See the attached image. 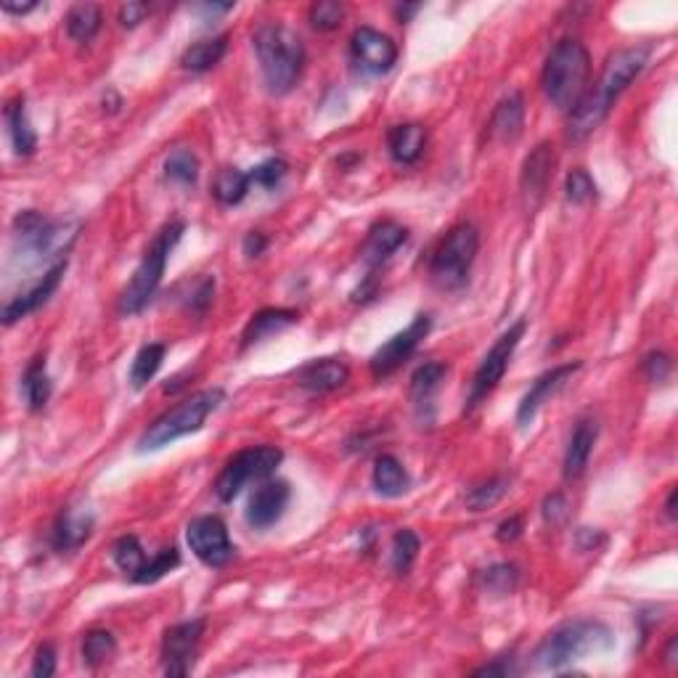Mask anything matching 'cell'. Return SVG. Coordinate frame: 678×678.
I'll return each instance as SVG.
<instances>
[{
	"label": "cell",
	"mask_w": 678,
	"mask_h": 678,
	"mask_svg": "<svg viewBox=\"0 0 678 678\" xmlns=\"http://www.w3.org/2000/svg\"><path fill=\"white\" fill-rule=\"evenodd\" d=\"M345 19V8L337 0H318L308 11V22L318 32H334Z\"/></svg>",
	"instance_id": "cell-42"
},
{
	"label": "cell",
	"mask_w": 678,
	"mask_h": 678,
	"mask_svg": "<svg viewBox=\"0 0 678 678\" xmlns=\"http://www.w3.org/2000/svg\"><path fill=\"white\" fill-rule=\"evenodd\" d=\"M56 673V649L51 644H40L32 660V676L35 678H51Z\"/></svg>",
	"instance_id": "cell-46"
},
{
	"label": "cell",
	"mask_w": 678,
	"mask_h": 678,
	"mask_svg": "<svg viewBox=\"0 0 678 678\" xmlns=\"http://www.w3.org/2000/svg\"><path fill=\"white\" fill-rule=\"evenodd\" d=\"M676 498H678V490L673 488L668 501H665V514H668V520H676Z\"/></svg>",
	"instance_id": "cell-57"
},
{
	"label": "cell",
	"mask_w": 678,
	"mask_h": 678,
	"mask_svg": "<svg viewBox=\"0 0 678 678\" xmlns=\"http://www.w3.org/2000/svg\"><path fill=\"white\" fill-rule=\"evenodd\" d=\"M165 178L178 186H194L199 181V159L191 149H175L165 159Z\"/></svg>",
	"instance_id": "cell-36"
},
{
	"label": "cell",
	"mask_w": 678,
	"mask_h": 678,
	"mask_svg": "<svg viewBox=\"0 0 678 678\" xmlns=\"http://www.w3.org/2000/svg\"><path fill=\"white\" fill-rule=\"evenodd\" d=\"M427 149V128L419 122L395 125L387 133V151L398 165H416Z\"/></svg>",
	"instance_id": "cell-24"
},
{
	"label": "cell",
	"mask_w": 678,
	"mask_h": 678,
	"mask_svg": "<svg viewBox=\"0 0 678 678\" xmlns=\"http://www.w3.org/2000/svg\"><path fill=\"white\" fill-rule=\"evenodd\" d=\"M194 11L207 16H218V14H228V11H234V3H199L194 6Z\"/></svg>",
	"instance_id": "cell-53"
},
{
	"label": "cell",
	"mask_w": 678,
	"mask_h": 678,
	"mask_svg": "<svg viewBox=\"0 0 678 678\" xmlns=\"http://www.w3.org/2000/svg\"><path fill=\"white\" fill-rule=\"evenodd\" d=\"M419 8H422L419 3H411V6H398V8H395V16H398L400 22H408V19H411V16H414Z\"/></svg>",
	"instance_id": "cell-56"
},
{
	"label": "cell",
	"mask_w": 678,
	"mask_h": 678,
	"mask_svg": "<svg viewBox=\"0 0 678 678\" xmlns=\"http://www.w3.org/2000/svg\"><path fill=\"white\" fill-rule=\"evenodd\" d=\"M287 170H289V165L284 162V159H279V157L265 159V162H260L257 167H252L249 181L255 183V186H260V189H276V186L287 178Z\"/></svg>",
	"instance_id": "cell-43"
},
{
	"label": "cell",
	"mask_w": 678,
	"mask_h": 678,
	"mask_svg": "<svg viewBox=\"0 0 678 678\" xmlns=\"http://www.w3.org/2000/svg\"><path fill=\"white\" fill-rule=\"evenodd\" d=\"M525 329H528V318H520V321L509 326V329L493 342V347H490L488 353H485L483 363L477 366L475 379H472V390H469L467 398V411L480 406L490 392L501 385V379H504L506 369H509V363H512V355L514 350H517V345H520Z\"/></svg>",
	"instance_id": "cell-9"
},
{
	"label": "cell",
	"mask_w": 678,
	"mask_h": 678,
	"mask_svg": "<svg viewBox=\"0 0 678 678\" xmlns=\"http://www.w3.org/2000/svg\"><path fill=\"white\" fill-rule=\"evenodd\" d=\"M509 485L512 480L506 475L493 477L488 483H480L467 493V509L469 512H488L496 504H501V498L509 493Z\"/></svg>",
	"instance_id": "cell-37"
},
{
	"label": "cell",
	"mask_w": 678,
	"mask_h": 678,
	"mask_svg": "<svg viewBox=\"0 0 678 678\" xmlns=\"http://www.w3.org/2000/svg\"><path fill=\"white\" fill-rule=\"evenodd\" d=\"M347 379H350V366L342 358H318L297 371V385L302 390L316 392V395H326V392L345 387Z\"/></svg>",
	"instance_id": "cell-20"
},
{
	"label": "cell",
	"mask_w": 678,
	"mask_h": 678,
	"mask_svg": "<svg viewBox=\"0 0 678 678\" xmlns=\"http://www.w3.org/2000/svg\"><path fill=\"white\" fill-rule=\"evenodd\" d=\"M480 252V231L472 223H459L440 239L430 257V279L440 289H461Z\"/></svg>",
	"instance_id": "cell-6"
},
{
	"label": "cell",
	"mask_w": 678,
	"mask_h": 678,
	"mask_svg": "<svg viewBox=\"0 0 678 678\" xmlns=\"http://www.w3.org/2000/svg\"><path fill=\"white\" fill-rule=\"evenodd\" d=\"M509 673H512V665L506 663V660H496V663L477 668L475 676H509Z\"/></svg>",
	"instance_id": "cell-52"
},
{
	"label": "cell",
	"mask_w": 678,
	"mask_h": 678,
	"mask_svg": "<svg viewBox=\"0 0 678 678\" xmlns=\"http://www.w3.org/2000/svg\"><path fill=\"white\" fill-rule=\"evenodd\" d=\"M149 14H151L149 3H125V6L120 8V24L122 27H136V24L144 22Z\"/></svg>",
	"instance_id": "cell-49"
},
{
	"label": "cell",
	"mask_w": 678,
	"mask_h": 678,
	"mask_svg": "<svg viewBox=\"0 0 678 678\" xmlns=\"http://www.w3.org/2000/svg\"><path fill=\"white\" fill-rule=\"evenodd\" d=\"M281 461H284V453L276 445H257V448L239 451L226 461V467L220 469L218 480H215V496L223 504L234 501L249 483L273 475Z\"/></svg>",
	"instance_id": "cell-8"
},
{
	"label": "cell",
	"mask_w": 678,
	"mask_h": 678,
	"mask_svg": "<svg viewBox=\"0 0 678 678\" xmlns=\"http://www.w3.org/2000/svg\"><path fill=\"white\" fill-rule=\"evenodd\" d=\"M3 11H6V14H11V16H24V14H30V11H35V8H38V3H11V0H6V3H3Z\"/></svg>",
	"instance_id": "cell-54"
},
{
	"label": "cell",
	"mask_w": 678,
	"mask_h": 678,
	"mask_svg": "<svg viewBox=\"0 0 678 678\" xmlns=\"http://www.w3.org/2000/svg\"><path fill=\"white\" fill-rule=\"evenodd\" d=\"M223 400H226V392L220 390V387L194 392V395H189L183 403H178V406H173L162 416H157L146 427V432L138 440V451H159V448L175 443L178 437L199 432L204 427V422H207V416L212 411H218Z\"/></svg>",
	"instance_id": "cell-5"
},
{
	"label": "cell",
	"mask_w": 678,
	"mask_h": 678,
	"mask_svg": "<svg viewBox=\"0 0 678 678\" xmlns=\"http://www.w3.org/2000/svg\"><path fill=\"white\" fill-rule=\"evenodd\" d=\"M93 514L88 509H80V506H72V509H64L59 514V520L53 522L51 528V546L61 554L67 551H77L83 546L93 533Z\"/></svg>",
	"instance_id": "cell-21"
},
{
	"label": "cell",
	"mask_w": 678,
	"mask_h": 678,
	"mask_svg": "<svg viewBox=\"0 0 678 678\" xmlns=\"http://www.w3.org/2000/svg\"><path fill=\"white\" fill-rule=\"evenodd\" d=\"M228 51V35H218V38H207V40H196L191 43L181 56V67L186 72H196V75H202L207 69L218 67L220 59L226 56Z\"/></svg>",
	"instance_id": "cell-28"
},
{
	"label": "cell",
	"mask_w": 678,
	"mask_h": 678,
	"mask_svg": "<svg viewBox=\"0 0 678 678\" xmlns=\"http://www.w3.org/2000/svg\"><path fill=\"white\" fill-rule=\"evenodd\" d=\"M80 228H83L80 223H56L43 212L24 210L14 218V242L22 257L43 260L64 255L75 244Z\"/></svg>",
	"instance_id": "cell-7"
},
{
	"label": "cell",
	"mask_w": 678,
	"mask_h": 678,
	"mask_svg": "<svg viewBox=\"0 0 678 678\" xmlns=\"http://www.w3.org/2000/svg\"><path fill=\"white\" fill-rule=\"evenodd\" d=\"M268 247V236L260 234V231H252V234L244 236V255L252 260V257H260Z\"/></svg>",
	"instance_id": "cell-51"
},
{
	"label": "cell",
	"mask_w": 678,
	"mask_h": 678,
	"mask_svg": "<svg viewBox=\"0 0 678 678\" xmlns=\"http://www.w3.org/2000/svg\"><path fill=\"white\" fill-rule=\"evenodd\" d=\"M112 559H114V565L120 567L122 573L128 575L130 581H133V578L141 573V567L146 565L144 546H141V541H138L136 535H122V538L114 541Z\"/></svg>",
	"instance_id": "cell-35"
},
{
	"label": "cell",
	"mask_w": 678,
	"mask_h": 678,
	"mask_svg": "<svg viewBox=\"0 0 678 678\" xmlns=\"http://www.w3.org/2000/svg\"><path fill=\"white\" fill-rule=\"evenodd\" d=\"M596 437H599V427L591 419H583V422L575 424L573 435H570V443H567L565 461H562V475L565 480H578V477L586 472L588 459L594 453Z\"/></svg>",
	"instance_id": "cell-22"
},
{
	"label": "cell",
	"mask_w": 678,
	"mask_h": 678,
	"mask_svg": "<svg viewBox=\"0 0 678 678\" xmlns=\"http://www.w3.org/2000/svg\"><path fill=\"white\" fill-rule=\"evenodd\" d=\"M525 128V98L522 93L506 96L490 117V136L496 141H517Z\"/></svg>",
	"instance_id": "cell-26"
},
{
	"label": "cell",
	"mask_w": 678,
	"mask_h": 678,
	"mask_svg": "<svg viewBox=\"0 0 678 678\" xmlns=\"http://www.w3.org/2000/svg\"><path fill=\"white\" fill-rule=\"evenodd\" d=\"M522 535V517H509L498 525L496 538L501 543H514Z\"/></svg>",
	"instance_id": "cell-50"
},
{
	"label": "cell",
	"mask_w": 678,
	"mask_h": 678,
	"mask_svg": "<svg viewBox=\"0 0 678 678\" xmlns=\"http://www.w3.org/2000/svg\"><path fill=\"white\" fill-rule=\"evenodd\" d=\"M480 578L490 594H512L514 588L520 586V567L512 562H501V565L488 567Z\"/></svg>",
	"instance_id": "cell-41"
},
{
	"label": "cell",
	"mask_w": 678,
	"mask_h": 678,
	"mask_svg": "<svg viewBox=\"0 0 678 678\" xmlns=\"http://www.w3.org/2000/svg\"><path fill=\"white\" fill-rule=\"evenodd\" d=\"M64 273H67V260H59V263L53 265V268H48L30 289H24L22 294H16L14 300L3 308V324L6 326L16 324V321H22V318H27L38 308H43V305L51 300V294L59 289Z\"/></svg>",
	"instance_id": "cell-16"
},
{
	"label": "cell",
	"mask_w": 678,
	"mask_h": 678,
	"mask_svg": "<svg viewBox=\"0 0 678 678\" xmlns=\"http://www.w3.org/2000/svg\"><path fill=\"white\" fill-rule=\"evenodd\" d=\"M51 377H48L46 371V355H38V358H32V363L27 366L22 377V395L27 400V406L30 411H43L48 406V400H51Z\"/></svg>",
	"instance_id": "cell-29"
},
{
	"label": "cell",
	"mask_w": 678,
	"mask_h": 678,
	"mask_svg": "<svg viewBox=\"0 0 678 678\" xmlns=\"http://www.w3.org/2000/svg\"><path fill=\"white\" fill-rule=\"evenodd\" d=\"M204 628H207V623L202 618L167 628L165 639H162V660H165L167 676H186L191 671Z\"/></svg>",
	"instance_id": "cell-13"
},
{
	"label": "cell",
	"mask_w": 678,
	"mask_h": 678,
	"mask_svg": "<svg viewBox=\"0 0 678 678\" xmlns=\"http://www.w3.org/2000/svg\"><path fill=\"white\" fill-rule=\"evenodd\" d=\"M612 647V631L602 620H573L551 631L535 649V665L541 671H562L588 652Z\"/></svg>",
	"instance_id": "cell-3"
},
{
	"label": "cell",
	"mask_w": 678,
	"mask_h": 678,
	"mask_svg": "<svg viewBox=\"0 0 678 678\" xmlns=\"http://www.w3.org/2000/svg\"><path fill=\"white\" fill-rule=\"evenodd\" d=\"M64 22H67L69 38L77 40V43H91L104 24V14L93 3H77V6L69 8Z\"/></svg>",
	"instance_id": "cell-31"
},
{
	"label": "cell",
	"mask_w": 678,
	"mask_h": 678,
	"mask_svg": "<svg viewBox=\"0 0 678 678\" xmlns=\"http://www.w3.org/2000/svg\"><path fill=\"white\" fill-rule=\"evenodd\" d=\"M183 231H186V223L183 220H170L157 236L154 242L149 244V249L141 257L133 279L125 287V292L120 294V313L122 316H138L141 310L151 302V297L157 294L159 284H162V276H165L167 257L173 255L175 244L181 242Z\"/></svg>",
	"instance_id": "cell-4"
},
{
	"label": "cell",
	"mask_w": 678,
	"mask_h": 678,
	"mask_svg": "<svg viewBox=\"0 0 678 678\" xmlns=\"http://www.w3.org/2000/svg\"><path fill=\"white\" fill-rule=\"evenodd\" d=\"M419 549H422V541L414 530H398L395 538H392V551L390 562L392 570L398 575H406L411 567H414L416 557H419Z\"/></svg>",
	"instance_id": "cell-39"
},
{
	"label": "cell",
	"mask_w": 678,
	"mask_h": 678,
	"mask_svg": "<svg viewBox=\"0 0 678 678\" xmlns=\"http://www.w3.org/2000/svg\"><path fill=\"white\" fill-rule=\"evenodd\" d=\"M610 109L612 106L604 104L594 91L583 93V98L570 109V117H567V136H570V141H586L607 120Z\"/></svg>",
	"instance_id": "cell-23"
},
{
	"label": "cell",
	"mask_w": 678,
	"mask_h": 678,
	"mask_svg": "<svg viewBox=\"0 0 678 678\" xmlns=\"http://www.w3.org/2000/svg\"><path fill=\"white\" fill-rule=\"evenodd\" d=\"M567 517V501L562 493H551L546 501H543V520L549 525H559V522Z\"/></svg>",
	"instance_id": "cell-48"
},
{
	"label": "cell",
	"mask_w": 678,
	"mask_h": 678,
	"mask_svg": "<svg viewBox=\"0 0 678 678\" xmlns=\"http://www.w3.org/2000/svg\"><path fill=\"white\" fill-rule=\"evenodd\" d=\"M300 321V313L289 308H265L260 313L249 318V324L244 326L242 332V347H252L263 339L273 337V334L284 332L289 326H294Z\"/></svg>",
	"instance_id": "cell-25"
},
{
	"label": "cell",
	"mask_w": 678,
	"mask_h": 678,
	"mask_svg": "<svg viewBox=\"0 0 678 678\" xmlns=\"http://www.w3.org/2000/svg\"><path fill=\"white\" fill-rule=\"evenodd\" d=\"M649 64V48L647 46H633V48H620L607 59L604 64V72L596 83L594 93L602 98L604 104H615L620 98V93L626 91L628 85L636 80V77L644 72V67Z\"/></svg>",
	"instance_id": "cell-12"
},
{
	"label": "cell",
	"mask_w": 678,
	"mask_h": 678,
	"mask_svg": "<svg viewBox=\"0 0 678 678\" xmlns=\"http://www.w3.org/2000/svg\"><path fill=\"white\" fill-rule=\"evenodd\" d=\"M554 167H557V154H554V146L551 144H538L525 157L520 175V189L530 210L538 207V202H541L546 189H549L551 178H554Z\"/></svg>",
	"instance_id": "cell-18"
},
{
	"label": "cell",
	"mask_w": 678,
	"mask_h": 678,
	"mask_svg": "<svg viewBox=\"0 0 678 678\" xmlns=\"http://www.w3.org/2000/svg\"><path fill=\"white\" fill-rule=\"evenodd\" d=\"M178 565H181V551L175 549V546H167V549L157 551L154 557L146 559V565L141 567V573L133 578V583H157L162 581L167 573H173Z\"/></svg>",
	"instance_id": "cell-40"
},
{
	"label": "cell",
	"mask_w": 678,
	"mask_h": 678,
	"mask_svg": "<svg viewBox=\"0 0 678 678\" xmlns=\"http://www.w3.org/2000/svg\"><path fill=\"white\" fill-rule=\"evenodd\" d=\"M114 649H117V641H114L112 631H106V628H93L83 636V647H80V655H83V663L88 668H98V665H104L109 657L114 655Z\"/></svg>",
	"instance_id": "cell-38"
},
{
	"label": "cell",
	"mask_w": 678,
	"mask_h": 678,
	"mask_svg": "<svg viewBox=\"0 0 678 678\" xmlns=\"http://www.w3.org/2000/svg\"><path fill=\"white\" fill-rule=\"evenodd\" d=\"M371 483H374V490H377L379 496L387 498H398L403 496L408 490V472L406 467L400 464L395 456L385 453V456H379L377 464H374V475H371Z\"/></svg>",
	"instance_id": "cell-30"
},
{
	"label": "cell",
	"mask_w": 678,
	"mask_h": 678,
	"mask_svg": "<svg viewBox=\"0 0 678 678\" xmlns=\"http://www.w3.org/2000/svg\"><path fill=\"white\" fill-rule=\"evenodd\" d=\"M289 498H292V488L284 480H265L260 488H255V493L249 496L247 504V522L249 528L255 530H268L271 525L284 517L289 506Z\"/></svg>",
	"instance_id": "cell-15"
},
{
	"label": "cell",
	"mask_w": 678,
	"mask_h": 678,
	"mask_svg": "<svg viewBox=\"0 0 678 678\" xmlns=\"http://www.w3.org/2000/svg\"><path fill=\"white\" fill-rule=\"evenodd\" d=\"M406 242H408L406 226H400L395 220H379V223H374V226L369 228V236H366V242H363L361 247V260L363 265L369 268L371 276H374V271L382 268V265H385Z\"/></svg>",
	"instance_id": "cell-19"
},
{
	"label": "cell",
	"mask_w": 678,
	"mask_h": 678,
	"mask_svg": "<svg viewBox=\"0 0 678 678\" xmlns=\"http://www.w3.org/2000/svg\"><path fill=\"white\" fill-rule=\"evenodd\" d=\"M445 374H448V366L440 361H430L419 366L411 377V400L416 403V408L430 406L435 392L443 385Z\"/></svg>",
	"instance_id": "cell-33"
},
{
	"label": "cell",
	"mask_w": 678,
	"mask_h": 678,
	"mask_svg": "<svg viewBox=\"0 0 678 678\" xmlns=\"http://www.w3.org/2000/svg\"><path fill=\"white\" fill-rule=\"evenodd\" d=\"M350 53L358 69L369 72V75H385L395 67L398 61V46L395 40L385 32L374 30V27H358L350 40Z\"/></svg>",
	"instance_id": "cell-14"
},
{
	"label": "cell",
	"mask_w": 678,
	"mask_h": 678,
	"mask_svg": "<svg viewBox=\"0 0 678 678\" xmlns=\"http://www.w3.org/2000/svg\"><path fill=\"white\" fill-rule=\"evenodd\" d=\"M565 194L573 204L591 202V199H596L594 178H591V175H588L583 167H575V170H570V173H567Z\"/></svg>",
	"instance_id": "cell-44"
},
{
	"label": "cell",
	"mask_w": 678,
	"mask_h": 678,
	"mask_svg": "<svg viewBox=\"0 0 678 678\" xmlns=\"http://www.w3.org/2000/svg\"><path fill=\"white\" fill-rule=\"evenodd\" d=\"M430 332L432 318L427 316V313H422V316H416L403 332H398L392 339H387L385 345L379 347L369 361V369L371 374H374V379H385L390 377V374H395V371L416 353V347L422 345L424 337Z\"/></svg>",
	"instance_id": "cell-11"
},
{
	"label": "cell",
	"mask_w": 678,
	"mask_h": 678,
	"mask_svg": "<svg viewBox=\"0 0 678 678\" xmlns=\"http://www.w3.org/2000/svg\"><path fill=\"white\" fill-rule=\"evenodd\" d=\"M167 347L162 342H151V345H144L133 358V366H130V385L141 390L151 382V379L157 377L159 366L165 361Z\"/></svg>",
	"instance_id": "cell-34"
},
{
	"label": "cell",
	"mask_w": 678,
	"mask_h": 678,
	"mask_svg": "<svg viewBox=\"0 0 678 678\" xmlns=\"http://www.w3.org/2000/svg\"><path fill=\"white\" fill-rule=\"evenodd\" d=\"M581 366H583L581 361H575L543 371L541 377L530 385V390L525 392V398L520 400V406H517V424H520V427H528V424L533 422V416L538 414V408H541L549 398H554V395L573 379L575 371H581Z\"/></svg>",
	"instance_id": "cell-17"
},
{
	"label": "cell",
	"mask_w": 678,
	"mask_h": 678,
	"mask_svg": "<svg viewBox=\"0 0 678 678\" xmlns=\"http://www.w3.org/2000/svg\"><path fill=\"white\" fill-rule=\"evenodd\" d=\"M212 297H215V279L207 276V279H202L199 284H196L194 294H191V300H189V310H194V313H204V310L212 305Z\"/></svg>",
	"instance_id": "cell-47"
},
{
	"label": "cell",
	"mask_w": 678,
	"mask_h": 678,
	"mask_svg": "<svg viewBox=\"0 0 678 678\" xmlns=\"http://www.w3.org/2000/svg\"><path fill=\"white\" fill-rule=\"evenodd\" d=\"M249 186H252L249 173H244L239 167H223V170L215 175L212 196H215L223 207H236V204L244 202Z\"/></svg>",
	"instance_id": "cell-32"
},
{
	"label": "cell",
	"mask_w": 678,
	"mask_h": 678,
	"mask_svg": "<svg viewBox=\"0 0 678 678\" xmlns=\"http://www.w3.org/2000/svg\"><path fill=\"white\" fill-rule=\"evenodd\" d=\"M186 541L199 562L207 567H226L236 557V546L228 538L226 522L215 514H204L189 522L186 528Z\"/></svg>",
	"instance_id": "cell-10"
},
{
	"label": "cell",
	"mask_w": 678,
	"mask_h": 678,
	"mask_svg": "<svg viewBox=\"0 0 678 678\" xmlns=\"http://www.w3.org/2000/svg\"><path fill=\"white\" fill-rule=\"evenodd\" d=\"M641 369H644V377H647L649 382H665L673 371L671 355L660 353V350H652V353L644 358V363H641Z\"/></svg>",
	"instance_id": "cell-45"
},
{
	"label": "cell",
	"mask_w": 678,
	"mask_h": 678,
	"mask_svg": "<svg viewBox=\"0 0 678 678\" xmlns=\"http://www.w3.org/2000/svg\"><path fill=\"white\" fill-rule=\"evenodd\" d=\"M3 114H6L8 136H11V144H14L16 157H32L35 149H38V136H35L30 120H27V106H24V98L22 96L11 98Z\"/></svg>",
	"instance_id": "cell-27"
},
{
	"label": "cell",
	"mask_w": 678,
	"mask_h": 678,
	"mask_svg": "<svg viewBox=\"0 0 678 678\" xmlns=\"http://www.w3.org/2000/svg\"><path fill=\"white\" fill-rule=\"evenodd\" d=\"M676 649H678V639L676 636H671V639H668V647H665V663L668 665H676L678 663V655H676Z\"/></svg>",
	"instance_id": "cell-55"
},
{
	"label": "cell",
	"mask_w": 678,
	"mask_h": 678,
	"mask_svg": "<svg viewBox=\"0 0 678 678\" xmlns=\"http://www.w3.org/2000/svg\"><path fill=\"white\" fill-rule=\"evenodd\" d=\"M591 77V53L581 40L565 38L551 48L541 72L543 96L557 109H573L588 91Z\"/></svg>",
	"instance_id": "cell-2"
},
{
	"label": "cell",
	"mask_w": 678,
	"mask_h": 678,
	"mask_svg": "<svg viewBox=\"0 0 678 678\" xmlns=\"http://www.w3.org/2000/svg\"><path fill=\"white\" fill-rule=\"evenodd\" d=\"M252 46H255L257 61H260V72L265 77L268 91L276 96H284L300 83L302 69H305V46L302 38L287 24L281 22H265L260 24L252 35Z\"/></svg>",
	"instance_id": "cell-1"
}]
</instances>
